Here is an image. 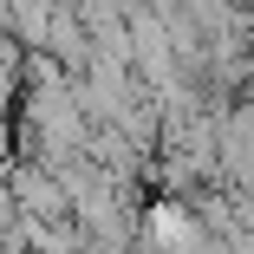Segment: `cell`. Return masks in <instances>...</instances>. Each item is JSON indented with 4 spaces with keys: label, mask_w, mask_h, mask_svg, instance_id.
<instances>
[{
    "label": "cell",
    "mask_w": 254,
    "mask_h": 254,
    "mask_svg": "<svg viewBox=\"0 0 254 254\" xmlns=\"http://www.w3.org/2000/svg\"><path fill=\"white\" fill-rule=\"evenodd\" d=\"M13 235V195H7V176H0V241Z\"/></svg>",
    "instance_id": "5b68a950"
},
{
    "label": "cell",
    "mask_w": 254,
    "mask_h": 254,
    "mask_svg": "<svg viewBox=\"0 0 254 254\" xmlns=\"http://www.w3.org/2000/svg\"><path fill=\"white\" fill-rule=\"evenodd\" d=\"M7 241H20L26 254H78V248H85V235H78L72 215H53V222L13 215V235H7Z\"/></svg>",
    "instance_id": "3957f363"
},
{
    "label": "cell",
    "mask_w": 254,
    "mask_h": 254,
    "mask_svg": "<svg viewBox=\"0 0 254 254\" xmlns=\"http://www.w3.org/2000/svg\"><path fill=\"white\" fill-rule=\"evenodd\" d=\"M0 33H7V0H0Z\"/></svg>",
    "instance_id": "8992f818"
},
{
    "label": "cell",
    "mask_w": 254,
    "mask_h": 254,
    "mask_svg": "<svg viewBox=\"0 0 254 254\" xmlns=\"http://www.w3.org/2000/svg\"><path fill=\"white\" fill-rule=\"evenodd\" d=\"M39 46L59 59V72H65V78L91 65V33H85V20H78L72 7H59V0H53V20H46V39H39Z\"/></svg>",
    "instance_id": "7a4b0ae2"
},
{
    "label": "cell",
    "mask_w": 254,
    "mask_h": 254,
    "mask_svg": "<svg viewBox=\"0 0 254 254\" xmlns=\"http://www.w3.org/2000/svg\"><path fill=\"white\" fill-rule=\"evenodd\" d=\"M7 7H20V0H7Z\"/></svg>",
    "instance_id": "52a82bcc"
},
{
    "label": "cell",
    "mask_w": 254,
    "mask_h": 254,
    "mask_svg": "<svg viewBox=\"0 0 254 254\" xmlns=\"http://www.w3.org/2000/svg\"><path fill=\"white\" fill-rule=\"evenodd\" d=\"M7 195H13V215H33V222H53V215H65V183L46 170V163H33V157H13L7 170Z\"/></svg>",
    "instance_id": "6da1fadb"
},
{
    "label": "cell",
    "mask_w": 254,
    "mask_h": 254,
    "mask_svg": "<svg viewBox=\"0 0 254 254\" xmlns=\"http://www.w3.org/2000/svg\"><path fill=\"white\" fill-rule=\"evenodd\" d=\"M235 98H248V105H254V39H248V59H241V85H235Z\"/></svg>",
    "instance_id": "277c9868"
}]
</instances>
